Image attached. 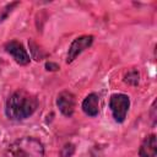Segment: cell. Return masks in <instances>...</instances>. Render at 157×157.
Returning a JSON list of instances; mask_svg holds the SVG:
<instances>
[{
    "label": "cell",
    "mask_w": 157,
    "mask_h": 157,
    "mask_svg": "<svg viewBox=\"0 0 157 157\" xmlns=\"http://www.w3.org/2000/svg\"><path fill=\"white\" fill-rule=\"evenodd\" d=\"M5 49L9 54L12 55V58L15 59V61L20 65H26L29 63V55L27 54L26 49L23 48V45L21 43H18L17 40H11L9 43H6Z\"/></svg>",
    "instance_id": "5"
},
{
    "label": "cell",
    "mask_w": 157,
    "mask_h": 157,
    "mask_svg": "<svg viewBox=\"0 0 157 157\" xmlns=\"http://www.w3.org/2000/svg\"><path fill=\"white\" fill-rule=\"evenodd\" d=\"M56 104L64 115L70 117V115H72V113L75 110V104H76L75 96L71 92L64 91V92L59 93V96L56 98Z\"/></svg>",
    "instance_id": "6"
},
{
    "label": "cell",
    "mask_w": 157,
    "mask_h": 157,
    "mask_svg": "<svg viewBox=\"0 0 157 157\" xmlns=\"http://www.w3.org/2000/svg\"><path fill=\"white\" fill-rule=\"evenodd\" d=\"M93 42V37L92 36H82V37H78L76 38L70 48H69V53H67V59H66V63H72L77 56L78 54H81L86 48H88Z\"/></svg>",
    "instance_id": "4"
},
{
    "label": "cell",
    "mask_w": 157,
    "mask_h": 157,
    "mask_svg": "<svg viewBox=\"0 0 157 157\" xmlns=\"http://www.w3.org/2000/svg\"><path fill=\"white\" fill-rule=\"evenodd\" d=\"M43 145L34 137H22L13 141L5 151L4 157H43Z\"/></svg>",
    "instance_id": "2"
},
{
    "label": "cell",
    "mask_w": 157,
    "mask_h": 157,
    "mask_svg": "<svg viewBox=\"0 0 157 157\" xmlns=\"http://www.w3.org/2000/svg\"><path fill=\"white\" fill-rule=\"evenodd\" d=\"M129 105H130V101H129V97L126 94L115 93L110 97L109 107H110V110L113 113L114 119L118 123L124 121L126 113H128V109H129Z\"/></svg>",
    "instance_id": "3"
},
{
    "label": "cell",
    "mask_w": 157,
    "mask_h": 157,
    "mask_svg": "<svg viewBox=\"0 0 157 157\" xmlns=\"http://www.w3.org/2000/svg\"><path fill=\"white\" fill-rule=\"evenodd\" d=\"M82 109L90 117L97 115L99 112V97L94 93L88 94L82 102Z\"/></svg>",
    "instance_id": "7"
},
{
    "label": "cell",
    "mask_w": 157,
    "mask_h": 157,
    "mask_svg": "<svg viewBox=\"0 0 157 157\" xmlns=\"http://www.w3.org/2000/svg\"><path fill=\"white\" fill-rule=\"evenodd\" d=\"M75 152V147L72 144H65L64 147L60 151V156L61 157H71Z\"/></svg>",
    "instance_id": "12"
},
{
    "label": "cell",
    "mask_w": 157,
    "mask_h": 157,
    "mask_svg": "<svg viewBox=\"0 0 157 157\" xmlns=\"http://www.w3.org/2000/svg\"><path fill=\"white\" fill-rule=\"evenodd\" d=\"M37 105L38 102L33 94L26 91H17L7 99L6 115L13 120H22L32 115Z\"/></svg>",
    "instance_id": "1"
},
{
    "label": "cell",
    "mask_w": 157,
    "mask_h": 157,
    "mask_svg": "<svg viewBox=\"0 0 157 157\" xmlns=\"http://www.w3.org/2000/svg\"><path fill=\"white\" fill-rule=\"evenodd\" d=\"M18 2H11V4H7L2 7H0V22H2L4 20H6V17L11 13V11L13 10L15 6H17Z\"/></svg>",
    "instance_id": "10"
},
{
    "label": "cell",
    "mask_w": 157,
    "mask_h": 157,
    "mask_svg": "<svg viewBox=\"0 0 157 157\" xmlns=\"http://www.w3.org/2000/svg\"><path fill=\"white\" fill-rule=\"evenodd\" d=\"M28 45H29V50H31L32 56H33L34 60L39 61V60H42V59L45 56V53L43 52V49H40V47H39L33 39H29Z\"/></svg>",
    "instance_id": "9"
},
{
    "label": "cell",
    "mask_w": 157,
    "mask_h": 157,
    "mask_svg": "<svg viewBox=\"0 0 157 157\" xmlns=\"http://www.w3.org/2000/svg\"><path fill=\"white\" fill-rule=\"evenodd\" d=\"M45 67H47V70H52V71H55V70L59 69V66L56 64H53V63H47Z\"/></svg>",
    "instance_id": "13"
},
{
    "label": "cell",
    "mask_w": 157,
    "mask_h": 157,
    "mask_svg": "<svg viewBox=\"0 0 157 157\" xmlns=\"http://www.w3.org/2000/svg\"><path fill=\"white\" fill-rule=\"evenodd\" d=\"M157 153V144H156V135L147 136L140 147V157H156Z\"/></svg>",
    "instance_id": "8"
},
{
    "label": "cell",
    "mask_w": 157,
    "mask_h": 157,
    "mask_svg": "<svg viewBox=\"0 0 157 157\" xmlns=\"http://www.w3.org/2000/svg\"><path fill=\"white\" fill-rule=\"evenodd\" d=\"M139 78H140V75L136 70H131L125 75V82L132 86H136L139 83Z\"/></svg>",
    "instance_id": "11"
}]
</instances>
